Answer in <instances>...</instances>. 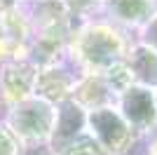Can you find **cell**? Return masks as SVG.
Wrapping results in <instances>:
<instances>
[{
  "instance_id": "obj_1",
  "label": "cell",
  "mask_w": 157,
  "mask_h": 155,
  "mask_svg": "<svg viewBox=\"0 0 157 155\" xmlns=\"http://www.w3.org/2000/svg\"><path fill=\"white\" fill-rule=\"evenodd\" d=\"M122 38L110 26H87L80 33L78 52L82 64L94 71H110L122 61Z\"/></svg>"
},
{
  "instance_id": "obj_2",
  "label": "cell",
  "mask_w": 157,
  "mask_h": 155,
  "mask_svg": "<svg viewBox=\"0 0 157 155\" xmlns=\"http://www.w3.org/2000/svg\"><path fill=\"white\" fill-rule=\"evenodd\" d=\"M56 108L42 97H28L14 103L10 113V125L21 139L26 141H42L49 139L54 129Z\"/></svg>"
},
{
  "instance_id": "obj_3",
  "label": "cell",
  "mask_w": 157,
  "mask_h": 155,
  "mask_svg": "<svg viewBox=\"0 0 157 155\" xmlns=\"http://www.w3.org/2000/svg\"><path fill=\"white\" fill-rule=\"evenodd\" d=\"M87 125L94 132V139L108 155H122L131 143V132L124 117L113 108H96L87 115Z\"/></svg>"
},
{
  "instance_id": "obj_4",
  "label": "cell",
  "mask_w": 157,
  "mask_h": 155,
  "mask_svg": "<svg viewBox=\"0 0 157 155\" xmlns=\"http://www.w3.org/2000/svg\"><path fill=\"white\" fill-rule=\"evenodd\" d=\"M120 106H122V117L129 127H134L141 134H148L157 125V103L155 94L148 87L141 85H131L129 89L122 92L120 97Z\"/></svg>"
},
{
  "instance_id": "obj_5",
  "label": "cell",
  "mask_w": 157,
  "mask_h": 155,
  "mask_svg": "<svg viewBox=\"0 0 157 155\" xmlns=\"http://www.w3.org/2000/svg\"><path fill=\"white\" fill-rule=\"evenodd\" d=\"M85 122H87L85 108L75 99H63L59 103L56 117H54V129H52V136H49L56 153L61 148H66V146H71L73 141H78Z\"/></svg>"
},
{
  "instance_id": "obj_6",
  "label": "cell",
  "mask_w": 157,
  "mask_h": 155,
  "mask_svg": "<svg viewBox=\"0 0 157 155\" xmlns=\"http://www.w3.org/2000/svg\"><path fill=\"white\" fill-rule=\"evenodd\" d=\"M35 89V66L26 59H12L2 68V92L5 99L12 103H19L31 97Z\"/></svg>"
},
{
  "instance_id": "obj_7",
  "label": "cell",
  "mask_w": 157,
  "mask_h": 155,
  "mask_svg": "<svg viewBox=\"0 0 157 155\" xmlns=\"http://www.w3.org/2000/svg\"><path fill=\"white\" fill-rule=\"evenodd\" d=\"M75 85V78L68 68H63L61 64H49L45 68V73L40 78H35V87L42 94L45 101H63L66 94L73 89Z\"/></svg>"
},
{
  "instance_id": "obj_8",
  "label": "cell",
  "mask_w": 157,
  "mask_h": 155,
  "mask_svg": "<svg viewBox=\"0 0 157 155\" xmlns=\"http://www.w3.org/2000/svg\"><path fill=\"white\" fill-rule=\"evenodd\" d=\"M129 71L141 87H148V89L157 87V52H152L145 45H138L131 54Z\"/></svg>"
},
{
  "instance_id": "obj_9",
  "label": "cell",
  "mask_w": 157,
  "mask_h": 155,
  "mask_svg": "<svg viewBox=\"0 0 157 155\" xmlns=\"http://www.w3.org/2000/svg\"><path fill=\"white\" fill-rule=\"evenodd\" d=\"M108 94H110L108 80L101 78V75H89L78 85V99H75V101H78L82 108L87 106V108L96 110L108 101Z\"/></svg>"
},
{
  "instance_id": "obj_10",
  "label": "cell",
  "mask_w": 157,
  "mask_h": 155,
  "mask_svg": "<svg viewBox=\"0 0 157 155\" xmlns=\"http://www.w3.org/2000/svg\"><path fill=\"white\" fill-rule=\"evenodd\" d=\"M110 12L124 24H145L155 14V7L150 2H115Z\"/></svg>"
},
{
  "instance_id": "obj_11",
  "label": "cell",
  "mask_w": 157,
  "mask_h": 155,
  "mask_svg": "<svg viewBox=\"0 0 157 155\" xmlns=\"http://www.w3.org/2000/svg\"><path fill=\"white\" fill-rule=\"evenodd\" d=\"M141 45L150 47L152 52H157V14H152L150 19L143 24V42Z\"/></svg>"
},
{
  "instance_id": "obj_12",
  "label": "cell",
  "mask_w": 157,
  "mask_h": 155,
  "mask_svg": "<svg viewBox=\"0 0 157 155\" xmlns=\"http://www.w3.org/2000/svg\"><path fill=\"white\" fill-rule=\"evenodd\" d=\"M56 155H96V148H94L89 141H82V139H78V141H73L71 146L61 148Z\"/></svg>"
},
{
  "instance_id": "obj_13",
  "label": "cell",
  "mask_w": 157,
  "mask_h": 155,
  "mask_svg": "<svg viewBox=\"0 0 157 155\" xmlns=\"http://www.w3.org/2000/svg\"><path fill=\"white\" fill-rule=\"evenodd\" d=\"M0 155H17V139L2 125H0Z\"/></svg>"
},
{
  "instance_id": "obj_14",
  "label": "cell",
  "mask_w": 157,
  "mask_h": 155,
  "mask_svg": "<svg viewBox=\"0 0 157 155\" xmlns=\"http://www.w3.org/2000/svg\"><path fill=\"white\" fill-rule=\"evenodd\" d=\"M5 50V33H2V24H0V54Z\"/></svg>"
},
{
  "instance_id": "obj_15",
  "label": "cell",
  "mask_w": 157,
  "mask_h": 155,
  "mask_svg": "<svg viewBox=\"0 0 157 155\" xmlns=\"http://www.w3.org/2000/svg\"><path fill=\"white\" fill-rule=\"evenodd\" d=\"M152 155H157V143H155V146H152Z\"/></svg>"
},
{
  "instance_id": "obj_16",
  "label": "cell",
  "mask_w": 157,
  "mask_h": 155,
  "mask_svg": "<svg viewBox=\"0 0 157 155\" xmlns=\"http://www.w3.org/2000/svg\"><path fill=\"white\" fill-rule=\"evenodd\" d=\"M155 103H157V94H155Z\"/></svg>"
}]
</instances>
